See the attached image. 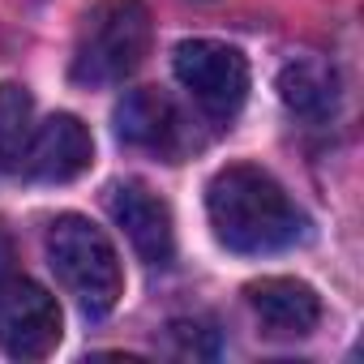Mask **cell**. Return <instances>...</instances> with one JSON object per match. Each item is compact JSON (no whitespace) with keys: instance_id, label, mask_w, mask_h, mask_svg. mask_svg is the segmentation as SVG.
<instances>
[{"instance_id":"obj_6","label":"cell","mask_w":364,"mask_h":364,"mask_svg":"<svg viewBox=\"0 0 364 364\" xmlns=\"http://www.w3.org/2000/svg\"><path fill=\"white\" fill-rule=\"evenodd\" d=\"M60 343V304L31 279H0V351L14 360H48Z\"/></svg>"},{"instance_id":"obj_7","label":"cell","mask_w":364,"mask_h":364,"mask_svg":"<svg viewBox=\"0 0 364 364\" xmlns=\"http://www.w3.org/2000/svg\"><path fill=\"white\" fill-rule=\"evenodd\" d=\"M95 163V137L77 116H48L39 129H31V141L22 150V176L39 185H69Z\"/></svg>"},{"instance_id":"obj_10","label":"cell","mask_w":364,"mask_h":364,"mask_svg":"<svg viewBox=\"0 0 364 364\" xmlns=\"http://www.w3.org/2000/svg\"><path fill=\"white\" fill-rule=\"evenodd\" d=\"M279 95L287 112H296L300 120H330L338 112V73L326 60L300 56L279 73Z\"/></svg>"},{"instance_id":"obj_4","label":"cell","mask_w":364,"mask_h":364,"mask_svg":"<svg viewBox=\"0 0 364 364\" xmlns=\"http://www.w3.org/2000/svg\"><path fill=\"white\" fill-rule=\"evenodd\" d=\"M171 69L215 120H232L249 99V60L219 39H185L171 56Z\"/></svg>"},{"instance_id":"obj_12","label":"cell","mask_w":364,"mask_h":364,"mask_svg":"<svg viewBox=\"0 0 364 364\" xmlns=\"http://www.w3.org/2000/svg\"><path fill=\"white\" fill-rule=\"evenodd\" d=\"M14 274V245H9V236L0 232V279H9Z\"/></svg>"},{"instance_id":"obj_1","label":"cell","mask_w":364,"mask_h":364,"mask_svg":"<svg viewBox=\"0 0 364 364\" xmlns=\"http://www.w3.org/2000/svg\"><path fill=\"white\" fill-rule=\"evenodd\" d=\"M206 215L219 245L249 257L279 253L304 236V215L291 206L279 180L253 163H232L210 180Z\"/></svg>"},{"instance_id":"obj_3","label":"cell","mask_w":364,"mask_h":364,"mask_svg":"<svg viewBox=\"0 0 364 364\" xmlns=\"http://www.w3.org/2000/svg\"><path fill=\"white\" fill-rule=\"evenodd\" d=\"M48 266L86 317H107L124 291L120 257L103 228L82 215H60L48 228Z\"/></svg>"},{"instance_id":"obj_2","label":"cell","mask_w":364,"mask_h":364,"mask_svg":"<svg viewBox=\"0 0 364 364\" xmlns=\"http://www.w3.org/2000/svg\"><path fill=\"white\" fill-rule=\"evenodd\" d=\"M154 26L141 0H99L82 18L73 43V82L77 86H116L150 52Z\"/></svg>"},{"instance_id":"obj_11","label":"cell","mask_w":364,"mask_h":364,"mask_svg":"<svg viewBox=\"0 0 364 364\" xmlns=\"http://www.w3.org/2000/svg\"><path fill=\"white\" fill-rule=\"evenodd\" d=\"M31 116H35V99L26 95V86L0 82V171L22 163V150L35 129Z\"/></svg>"},{"instance_id":"obj_5","label":"cell","mask_w":364,"mask_h":364,"mask_svg":"<svg viewBox=\"0 0 364 364\" xmlns=\"http://www.w3.org/2000/svg\"><path fill=\"white\" fill-rule=\"evenodd\" d=\"M116 137L133 150H150L163 163H185L198 150V133L189 124V116L180 112L163 90L141 86L129 90L116 107Z\"/></svg>"},{"instance_id":"obj_9","label":"cell","mask_w":364,"mask_h":364,"mask_svg":"<svg viewBox=\"0 0 364 364\" xmlns=\"http://www.w3.org/2000/svg\"><path fill=\"white\" fill-rule=\"evenodd\" d=\"M249 309L270 338H304L321 321V296L300 279H257L245 287Z\"/></svg>"},{"instance_id":"obj_8","label":"cell","mask_w":364,"mask_h":364,"mask_svg":"<svg viewBox=\"0 0 364 364\" xmlns=\"http://www.w3.org/2000/svg\"><path fill=\"white\" fill-rule=\"evenodd\" d=\"M107 210L124 228V236L141 262L167 266L176 257V223H171V210L159 193H150L137 180H124V185L107 189Z\"/></svg>"}]
</instances>
